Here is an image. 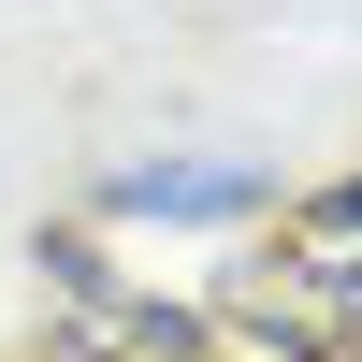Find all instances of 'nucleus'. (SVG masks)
<instances>
[{
	"label": "nucleus",
	"instance_id": "4",
	"mask_svg": "<svg viewBox=\"0 0 362 362\" xmlns=\"http://www.w3.org/2000/svg\"><path fill=\"white\" fill-rule=\"evenodd\" d=\"M319 232H362V174H334V189H319Z\"/></svg>",
	"mask_w": 362,
	"mask_h": 362
},
{
	"label": "nucleus",
	"instance_id": "1",
	"mask_svg": "<svg viewBox=\"0 0 362 362\" xmlns=\"http://www.w3.org/2000/svg\"><path fill=\"white\" fill-rule=\"evenodd\" d=\"M218 319L261 334V348H290V362H348L362 348V261H334V247H261V261H232Z\"/></svg>",
	"mask_w": 362,
	"mask_h": 362
},
{
	"label": "nucleus",
	"instance_id": "3",
	"mask_svg": "<svg viewBox=\"0 0 362 362\" xmlns=\"http://www.w3.org/2000/svg\"><path fill=\"white\" fill-rule=\"evenodd\" d=\"M116 203L131 218H247L261 174H116Z\"/></svg>",
	"mask_w": 362,
	"mask_h": 362
},
{
	"label": "nucleus",
	"instance_id": "2",
	"mask_svg": "<svg viewBox=\"0 0 362 362\" xmlns=\"http://www.w3.org/2000/svg\"><path fill=\"white\" fill-rule=\"evenodd\" d=\"M44 261H58V290H73V362H189V319L174 305H116L87 247H44Z\"/></svg>",
	"mask_w": 362,
	"mask_h": 362
}]
</instances>
